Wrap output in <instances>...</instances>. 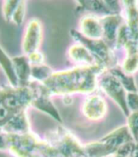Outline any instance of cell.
<instances>
[{"mask_svg":"<svg viewBox=\"0 0 138 157\" xmlns=\"http://www.w3.org/2000/svg\"><path fill=\"white\" fill-rule=\"evenodd\" d=\"M112 74L115 75L119 80V82H121L123 86L125 87L126 89H129V90L136 91V86H135V84H134L132 78H130V77H128V76H124V74L122 73L121 71L117 70V69L113 71Z\"/></svg>","mask_w":138,"mask_h":157,"instance_id":"obj_16","label":"cell"},{"mask_svg":"<svg viewBox=\"0 0 138 157\" xmlns=\"http://www.w3.org/2000/svg\"><path fill=\"white\" fill-rule=\"evenodd\" d=\"M0 68L5 74V77L7 78L10 86H19L18 80H17L16 72H15L14 63L12 60V57L9 56V55L1 47V45H0Z\"/></svg>","mask_w":138,"mask_h":157,"instance_id":"obj_9","label":"cell"},{"mask_svg":"<svg viewBox=\"0 0 138 157\" xmlns=\"http://www.w3.org/2000/svg\"><path fill=\"white\" fill-rule=\"evenodd\" d=\"M128 104L130 106L132 110L136 112L138 111V94L129 93L128 95Z\"/></svg>","mask_w":138,"mask_h":157,"instance_id":"obj_20","label":"cell"},{"mask_svg":"<svg viewBox=\"0 0 138 157\" xmlns=\"http://www.w3.org/2000/svg\"><path fill=\"white\" fill-rule=\"evenodd\" d=\"M84 115L91 120H98L103 117L106 113V102L98 95L87 98L84 105Z\"/></svg>","mask_w":138,"mask_h":157,"instance_id":"obj_8","label":"cell"},{"mask_svg":"<svg viewBox=\"0 0 138 157\" xmlns=\"http://www.w3.org/2000/svg\"><path fill=\"white\" fill-rule=\"evenodd\" d=\"M8 149V134L4 131L0 132V151L7 152Z\"/></svg>","mask_w":138,"mask_h":157,"instance_id":"obj_19","label":"cell"},{"mask_svg":"<svg viewBox=\"0 0 138 157\" xmlns=\"http://www.w3.org/2000/svg\"><path fill=\"white\" fill-rule=\"evenodd\" d=\"M2 131L9 134H23L31 131L28 110L21 111L10 118L2 126Z\"/></svg>","mask_w":138,"mask_h":157,"instance_id":"obj_5","label":"cell"},{"mask_svg":"<svg viewBox=\"0 0 138 157\" xmlns=\"http://www.w3.org/2000/svg\"><path fill=\"white\" fill-rule=\"evenodd\" d=\"M26 56H28V60H29L32 66L41 65V64H44L45 63L44 55L42 54L39 50L32 52L30 54L26 55Z\"/></svg>","mask_w":138,"mask_h":157,"instance_id":"obj_18","label":"cell"},{"mask_svg":"<svg viewBox=\"0 0 138 157\" xmlns=\"http://www.w3.org/2000/svg\"><path fill=\"white\" fill-rule=\"evenodd\" d=\"M13 115L14 113L10 110V108L7 107V103L5 102L2 88V86H0V128L1 129Z\"/></svg>","mask_w":138,"mask_h":157,"instance_id":"obj_14","label":"cell"},{"mask_svg":"<svg viewBox=\"0 0 138 157\" xmlns=\"http://www.w3.org/2000/svg\"><path fill=\"white\" fill-rule=\"evenodd\" d=\"M83 26V32L84 35L91 38H99L103 34V29L100 24L94 19L84 20Z\"/></svg>","mask_w":138,"mask_h":157,"instance_id":"obj_11","label":"cell"},{"mask_svg":"<svg viewBox=\"0 0 138 157\" xmlns=\"http://www.w3.org/2000/svg\"><path fill=\"white\" fill-rule=\"evenodd\" d=\"M42 39V26L39 20L33 18L27 22L23 39H22V51L23 54L28 55L39 50Z\"/></svg>","mask_w":138,"mask_h":157,"instance_id":"obj_4","label":"cell"},{"mask_svg":"<svg viewBox=\"0 0 138 157\" xmlns=\"http://www.w3.org/2000/svg\"><path fill=\"white\" fill-rule=\"evenodd\" d=\"M99 67L77 69L67 73H55L42 84L50 94H63V92L91 91L95 84V72Z\"/></svg>","mask_w":138,"mask_h":157,"instance_id":"obj_1","label":"cell"},{"mask_svg":"<svg viewBox=\"0 0 138 157\" xmlns=\"http://www.w3.org/2000/svg\"><path fill=\"white\" fill-rule=\"evenodd\" d=\"M101 86L108 95L112 97L120 104L122 108H124L123 110L128 115V108L126 107L127 103L124 97V87L123 86L121 82H119V80L113 74L112 76H106L102 80Z\"/></svg>","mask_w":138,"mask_h":157,"instance_id":"obj_6","label":"cell"},{"mask_svg":"<svg viewBox=\"0 0 138 157\" xmlns=\"http://www.w3.org/2000/svg\"><path fill=\"white\" fill-rule=\"evenodd\" d=\"M132 141L134 140L129 128L124 126L84 147L88 157H109L115 155L121 146Z\"/></svg>","mask_w":138,"mask_h":157,"instance_id":"obj_3","label":"cell"},{"mask_svg":"<svg viewBox=\"0 0 138 157\" xmlns=\"http://www.w3.org/2000/svg\"><path fill=\"white\" fill-rule=\"evenodd\" d=\"M112 157H124V156H120V155H113Z\"/></svg>","mask_w":138,"mask_h":157,"instance_id":"obj_22","label":"cell"},{"mask_svg":"<svg viewBox=\"0 0 138 157\" xmlns=\"http://www.w3.org/2000/svg\"><path fill=\"white\" fill-rule=\"evenodd\" d=\"M71 56L73 59L77 62H84L86 63H91L94 61V56L92 53H89L84 47L81 46H74L70 50Z\"/></svg>","mask_w":138,"mask_h":157,"instance_id":"obj_12","label":"cell"},{"mask_svg":"<svg viewBox=\"0 0 138 157\" xmlns=\"http://www.w3.org/2000/svg\"><path fill=\"white\" fill-rule=\"evenodd\" d=\"M2 131V129H1V128H0V132Z\"/></svg>","mask_w":138,"mask_h":157,"instance_id":"obj_23","label":"cell"},{"mask_svg":"<svg viewBox=\"0 0 138 157\" xmlns=\"http://www.w3.org/2000/svg\"><path fill=\"white\" fill-rule=\"evenodd\" d=\"M22 0H2V17L7 22L11 23L12 17L19 7Z\"/></svg>","mask_w":138,"mask_h":157,"instance_id":"obj_13","label":"cell"},{"mask_svg":"<svg viewBox=\"0 0 138 157\" xmlns=\"http://www.w3.org/2000/svg\"><path fill=\"white\" fill-rule=\"evenodd\" d=\"M8 134V149L12 157H59L56 150L32 131Z\"/></svg>","mask_w":138,"mask_h":157,"instance_id":"obj_2","label":"cell"},{"mask_svg":"<svg viewBox=\"0 0 138 157\" xmlns=\"http://www.w3.org/2000/svg\"><path fill=\"white\" fill-rule=\"evenodd\" d=\"M53 71L47 64L32 66L31 69V79L39 83H44L52 75Z\"/></svg>","mask_w":138,"mask_h":157,"instance_id":"obj_10","label":"cell"},{"mask_svg":"<svg viewBox=\"0 0 138 157\" xmlns=\"http://www.w3.org/2000/svg\"><path fill=\"white\" fill-rule=\"evenodd\" d=\"M14 63L15 72L17 75L18 83L21 86H27L29 85L31 79L32 65L28 60V56L24 54L12 57Z\"/></svg>","mask_w":138,"mask_h":157,"instance_id":"obj_7","label":"cell"},{"mask_svg":"<svg viewBox=\"0 0 138 157\" xmlns=\"http://www.w3.org/2000/svg\"><path fill=\"white\" fill-rule=\"evenodd\" d=\"M130 157H138V143H135L134 148L132 151Z\"/></svg>","mask_w":138,"mask_h":157,"instance_id":"obj_21","label":"cell"},{"mask_svg":"<svg viewBox=\"0 0 138 157\" xmlns=\"http://www.w3.org/2000/svg\"><path fill=\"white\" fill-rule=\"evenodd\" d=\"M129 131L134 142L138 143V111L134 112L129 119Z\"/></svg>","mask_w":138,"mask_h":157,"instance_id":"obj_17","label":"cell"},{"mask_svg":"<svg viewBox=\"0 0 138 157\" xmlns=\"http://www.w3.org/2000/svg\"><path fill=\"white\" fill-rule=\"evenodd\" d=\"M26 15V0H22L20 3L19 7H17L16 12L12 16L11 23L14 24L15 25L21 26L24 21Z\"/></svg>","mask_w":138,"mask_h":157,"instance_id":"obj_15","label":"cell"}]
</instances>
